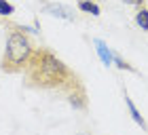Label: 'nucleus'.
I'll list each match as a JSON object with an SVG mask.
<instances>
[{
  "label": "nucleus",
  "instance_id": "nucleus-2",
  "mask_svg": "<svg viewBox=\"0 0 148 135\" xmlns=\"http://www.w3.org/2000/svg\"><path fill=\"white\" fill-rule=\"evenodd\" d=\"M25 32L30 30L23 28V25H15V23L11 25V32L6 36V44H4V53H2V59H0V70L4 74H21L32 51L36 49Z\"/></svg>",
  "mask_w": 148,
  "mask_h": 135
},
{
  "label": "nucleus",
  "instance_id": "nucleus-7",
  "mask_svg": "<svg viewBox=\"0 0 148 135\" xmlns=\"http://www.w3.org/2000/svg\"><path fill=\"white\" fill-rule=\"evenodd\" d=\"M78 11L89 13V15H93V17L102 15V9H99L97 2H93V0H78Z\"/></svg>",
  "mask_w": 148,
  "mask_h": 135
},
{
  "label": "nucleus",
  "instance_id": "nucleus-11",
  "mask_svg": "<svg viewBox=\"0 0 148 135\" xmlns=\"http://www.w3.org/2000/svg\"><path fill=\"white\" fill-rule=\"evenodd\" d=\"M123 2H125V4H131V6H142L146 0H123Z\"/></svg>",
  "mask_w": 148,
  "mask_h": 135
},
{
  "label": "nucleus",
  "instance_id": "nucleus-6",
  "mask_svg": "<svg viewBox=\"0 0 148 135\" xmlns=\"http://www.w3.org/2000/svg\"><path fill=\"white\" fill-rule=\"evenodd\" d=\"M125 106H127V110H129V114H131V118L136 120V125H140V127H142L144 131H148V125H146V120L142 118V114L138 112V108H136V104H133V101H131V97L127 95V93H125Z\"/></svg>",
  "mask_w": 148,
  "mask_h": 135
},
{
  "label": "nucleus",
  "instance_id": "nucleus-8",
  "mask_svg": "<svg viewBox=\"0 0 148 135\" xmlns=\"http://www.w3.org/2000/svg\"><path fill=\"white\" fill-rule=\"evenodd\" d=\"M136 23H138L144 32H148V9H146V4L138 6V13H136Z\"/></svg>",
  "mask_w": 148,
  "mask_h": 135
},
{
  "label": "nucleus",
  "instance_id": "nucleus-5",
  "mask_svg": "<svg viewBox=\"0 0 148 135\" xmlns=\"http://www.w3.org/2000/svg\"><path fill=\"white\" fill-rule=\"evenodd\" d=\"M93 44H95V51H97L99 59H102V63H104L106 68L112 65V63H114V53L108 49V44H106L104 40H93Z\"/></svg>",
  "mask_w": 148,
  "mask_h": 135
},
{
  "label": "nucleus",
  "instance_id": "nucleus-3",
  "mask_svg": "<svg viewBox=\"0 0 148 135\" xmlns=\"http://www.w3.org/2000/svg\"><path fill=\"white\" fill-rule=\"evenodd\" d=\"M66 99H68V104L78 112H85L87 108H89V95H87L85 85H78V87H74V89H70L66 93Z\"/></svg>",
  "mask_w": 148,
  "mask_h": 135
},
{
  "label": "nucleus",
  "instance_id": "nucleus-4",
  "mask_svg": "<svg viewBox=\"0 0 148 135\" xmlns=\"http://www.w3.org/2000/svg\"><path fill=\"white\" fill-rule=\"evenodd\" d=\"M45 11L47 13H51L53 17H62V19H68V21H72L74 15H72V11L68 9V6H64V4H55V2H45Z\"/></svg>",
  "mask_w": 148,
  "mask_h": 135
},
{
  "label": "nucleus",
  "instance_id": "nucleus-9",
  "mask_svg": "<svg viewBox=\"0 0 148 135\" xmlns=\"http://www.w3.org/2000/svg\"><path fill=\"white\" fill-rule=\"evenodd\" d=\"M114 65H116L119 70H127V72H136V68H133V65H129V63H127V61H125V59L121 57V55H116V53H114Z\"/></svg>",
  "mask_w": 148,
  "mask_h": 135
},
{
  "label": "nucleus",
  "instance_id": "nucleus-10",
  "mask_svg": "<svg viewBox=\"0 0 148 135\" xmlns=\"http://www.w3.org/2000/svg\"><path fill=\"white\" fill-rule=\"evenodd\" d=\"M15 13V6H13L11 2H6V0H0V15L2 17H9Z\"/></svg>",
  "mask_w": 148,
  "mask_h": 135
},
{
  "label": "nucleus",
  "instance_id": "nucleus-1",
  "mask_svg": "<svg viewBox=\"0 0 148 135\" xmlns=\"http://www.w3.org/2000/svg\"><path fill=\"white\" fill-rule=\"evenodd\" d=\"M25 87L38 91H57L66 95L70 89L83 85V80L76 72H72L53 51L38 46L32 51L28 63L23 68Z\"/></svg>",
  "mask_w": 148,
  "mask_h": 135
}]
</instances>
